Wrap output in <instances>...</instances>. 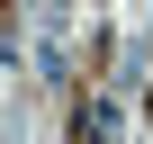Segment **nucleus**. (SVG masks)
<instances>
[{"label":"nucleus","mask_w":153,"mask_h":144,"mask_svg":"<svg viewBox=\"0 0 153 144\" xmlns=\"http://www.w3.org/2000/svg\"><path fill=\"white\" fill-rule=\"evenodd\" d=\"M72 135H81V144H108V135H117V108H108V99L81 108V126H72Z\"/></svg>","instance_id":"f257e3e1"}]
</instances>
